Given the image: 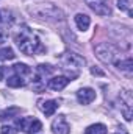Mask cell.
Segmentation results:
<instances>
[{
	"instance_id": "obj_1",
	"label": "cell",
	"mask_w": 133,
	"mask_h": 134,
	"mask_svg": "<svg viewBox=\"0 0 133 134\" xmlns=\"http://www.w3.org/2000/svg\"><path fill=\"white\" fill-rule=\"evenodd\" d=\"M28 13L33 14L34 17L38 19H44V20H61L63 19V11L55 6L53 3H38L33 6H28Z\"/></svg>"
},
{
	"instance_id": "obj_2",
	"label": "cell",
	"mask_w": 133,
	"mask_h": 134,
	"mask_svg": "<svg viewBox=\"0 0 133 134\" xmlns=\"http://www.w3.org/2000/svg\"><path fill=\"white\" fill-rule=\"evenodd\" d=\"M16 42H17V47L21 48V52L25 53V55H33V53H36L39 50V45H41L39 39L27 27H22L21 28L19 34L16 36Z\"/></svg>"
},
{
	"instance_id": "obj_3",
	"label": "cell",
	"mask_w": 133,
	"mask_h": 134,
	"mask_svg": "<svg viewBox=\"0 0 133 134\" xmlns=\"http://www.w3.org/2000/svg\"><path fill=\"white\" fill-rule=\"evenodd\" d=\"M116 55H117V52H116V48L110 42H102V44H99L96 47V56L99 58L102 63H105V64L114 63Z\"/></svg>"
},
{
	"instance_id": "obj_4",
	"label": "cell",
	"mask_w": 133,
	"mask_h": 134,
	"mask_svg": "<svg viewBox=\"0 0 133 134\" xmlns=\"http://www.w3.org/2000/svg\"><path fill=\"white\" fill-rule=\"evenodd\" d=\"M60 61L64 66V69H81V67L86 64L85 58L81 55L75 53V52H64L60 56Z\"/></svg>"
},
{
	"instance_id": "obj_5",
	"label": "cell",
	"mask_w": 133,
	"mask_h": 134,
	"mask_svg": "<svg viewBox=\"0 0 133 134\" xmlns=\"http://www.w3.org/2000/svg\"><path fill=\"white\" fill-rule=\"evenodd\" d=\"M16 123L25 134H36L42 130V123L34 117H22Z\"/></svg>"
},
{
	"instance_id": "obj_6",
	"label": "cell",
	"mask_w": 133,
	"mask_h": 134,
	"mask_svg": "<svg viewBox=\"0 0 133 134\" xmlns=\"http://www.w3.org/2000/svg\"><path fill=\"white\" fill-rule=\"evenodd\" d=\"M86 5L99 16H108L111 14V8H110V0H85Z\"/></svg>"
},
{
	"instance_id": "obj_7",
	"label": "cell",
	"mask_w": 133,
	"mask_h": 134,
	"mask_svg": "<svg viewBox=\"0 0 133 134\" xmlns=\"http://www.w3.org/2000/svg\"><path fill=\"white\" fill-rule=\"evenodd\" d=\"M52 131H53V134H69L70 126H69L64 115H58L52 122Z\"/></svg>"
},
{
	"instance_id": "obj_8",
	"label": "cell",
	"mask_w": 133,
	"mask_h": 134,
	"mask_svg": "<svg viewBox=\"0 0 133 134\" xmlns=\"http://www.w3.org/2000/svg\"><path fill=\"white\" fill-rule=\"evenodd\" d=\"M77 100L80 104H89L96 100V91L91 87H83L77 92Z\"/></svg>"
},
{
	"instance_id": "obj_9",
	"label": "cell",
	"mask_w": 133,
	"mask_h": 134,
	"mask_svg": "<svg viewBox=\"0 0 133 134\" xmlns=\"http://www.w3.org/2000/svg\"><path fill=\"white\" fill-rule=\"evenodd\" d=\"M69 81H70V80H69L67 76H53V78L49 80L47 87L52 89V91H63V89L67 86Z\"/></svg>"
},
{
	"instance_id": "obj_10",
	"label": "cell",
	"mask_w": 133,
	"mask_h": 134,
	"mask_svg": "<svg viewBox=\"0 0 133 134\" xmlns=\"http://www.w3.org/2000/svg\"><path fill=\"white\" fill-rule=\"evenodd\" d=\"M58 106H60V101H58V100L39 101V108H41V111H42V112H44L47 117L53 115V114H55V111L58 109Z\"/></svg>"
},
{
	"instance_id": "obj_11",
	"label": "cell",
	"mask_w": 133,
	"mask_h": 134,
	"mask_svg": "<svg viewBox=\"0 0 133 134\" xmlns=\"http://www.w3.org/2000/svg\"><path fill=\"white\" fill-rule=\"evenodd\" d=\"M74 22H75L77 28H78V30H81V31L88 30V28H89V25H91V19H89V16H86V14H83V13L75 14Z\"/></svg>"
},
{
	"instance_id": "obj_12",
	"label": "cell",
	"mask_w": 133,
	"mask_h": 134,
	"mask_svg": "<svg viewBox=\"0 0 133 134\" xmlns=\"http://www.w3.org/2000/svg\"><path fill=\"white\" fill-rule=\"evenodd\" d=\"M114 66L117 67L119 70H122V72H125L127 75H130L133 70V59L129 56V58H125V59H121V61H114Z\"/></svg>"
},
{
	"instance_id": "obj_13",
	"label": "cell",
	"mask_w": 133,
	"mask_h": 134,
	"mask_svg": "<svg viewBox=\"0 0 133 134\" xmlns=\"http://www.w3.org/2000/svg\"><path fill=\"white\" fill-rule=\"evenodd\" d=\"M6 86H9V87H22V86H25V78H22L19 75H13V76H9L6 80Z\"/></svg>"
},
{
	"instance_id": "obj_14",
	"label": "cell",
	"mask_w": 133,
	"mask_h": 134,
	"mask_svg": "<svg viewBox=\"0 0 133 134\" xmlns=\"http://www.w3.org/2000/svg\"><path fill=\"white\" fill-rule=\"evenodd\" d=\"M19 114H21V108H17V106H11V108L5 109V111L0 114V119H2V120H6V119H13V117L19 115Z\"/></svg>"
},
{
	"instance_id": "obj_15",
	"label": "cell",
	"mask_w": 133,
	"mask_h": 134,
	"mask_svg": "<svg viewBox=\"0 0 133 134\" xmlns=\"http://www.w3.org/2000/svg\"><path fill=\"white\" fill-rule=\"evenodd\" d=\"M85 134H106V126L103 123H96L91 125L85 130Z\"/></svg>"
},
{
	"instance_id": "obj_16",
	"label": "cell",
	"mask_w": 133,
	"mask_h": 134,
	"mask_svg": "<svg viewBox=\"0 0 133 134\" xmlns=\"http://www.w3.org/2000/svg\"><path fill=\"white\" fill-rule=\"evenodd\" d=\"M14 72H16V75H19V76H22V78H25L27 75H30L32 73V70H30V67L27 66V64H22V63H19V64H14Z\"/></svg>"
},
{
	"instance_id": "obj_17",
	"label": "cell",
	"mask_w": 133,
	"mask_h": 134,
	"mask_svg": "<svg viewBox=\"0 0 133 134\" xmlns=\"http://www.w3.org/2000/svg\"><path fill=\"white\" fill-rule=\"evenodd\" d=\"M14 52H13V48H9V47H5V48H2L0 50V59H3V61H9V59H14Z\"/></svg>"
},
{
	"instance_id": "obj_18",
	"label": "cell",
	"mask_w": 133,
	"mask_h": 134,
	"mask_svg": "<svg viewBox=\"0 0 133 134\" xmlns=\"http://www.w3.org/2000/svg\"><path fill=\"white\" fill-rule=\"evenodd\" d=\"M121 100H122V103H124V106H129V108H132V106H133L132 92H130V91H127V89L121 94Z\"/></svg>"
},
{
	"instance_id": "obj_19",
	"label": "cell",
	"mask_w": 133,
	"mask_h": 134,
	"mask_svg": "<svg viewBox=\"0 0 133 134\" xmlns=\"http://www.w3.org/2000/svg\"><path fill=\"white\" fill-rule=\"evenodd\" d=\"M117 8L127 11L129 16H132V0H117Z\"/></svg>"
},
{
	"instance_id": "obj_20",
	"label": "cell",
	"mask_w": 133,
	"mask_h": 134,
	"mask_svg": "<svg viewBox=\"0 0 133 134\" xmlns=\"http://www.w3.org/2000/svg\"><path fill=\"white\" fill-rule=\"evenodd\" d=\"M53 72V67L49 66V64H41V66H38V73L39 75H49V73H52Z\"/></svg>"
},
{
	"instance_id": "obj_21",
	"label": "cell",
	"mask_w": 133,
	"mask_h": 134,
	"mask_svg": "<svg viewBox=\"0 0 133 134\" xmlns=\"http://www.w3.org/2000/svg\"><path fill=\"white\" fill-rule=\"evenodd\" d=\"M0 134H17V130L14 126H9V125H3L0 128Z\"/></svg>"
},
{
	"instance_id": "obj_22",
	"label": "cell",
	"mask_w": 133,
	"mask_h": 134,
	"mask_svg": "<svg viewBox=\"0 0 133 134\" xmlns=\"http://www.w3.org/2000/svg\"><path fill=\"white\" fill-rule=\"evenodd\" d=\"M122 114H124V117H125V120L127 122H130L133 117V112H132V108H129V106H122Z\"/></svg>"
},
{
	"instance_id": "obj_23",
	"label": "cell",
	"mask_w": 133,
	"mask_h": 134,
	"mask_svg": "<svg viewBox=\"0 0 133 134\" xmlns=\"http://www.w3.org/2000/svg\"><path fill=\"white\" fill-rule=\"evenodd\" d=\"M91 73H93V75H99V76H103V75H105V72H103V70H100V69H97L96 66L91 67Z\"/></svg>"
},
{
	"instance_id": "obj_24",
	"label": "cell",
	"mask_w": 133,
	"mask_h": 134,
	"mask_svg": "<svg viewBox=\"0 0 133 134\" xmlns=\"http://www.w3.org/2000/svg\"><path fill=\"white\" fill-rule=\"evenodd\" d=\"M0 80H3V69L0 67Z\"/></svg>"
},
{
	"instance_id": "obj_25",
	"label": "cell",
	"mask_w": 133,
	"mask_h": 134,
	"mask_svg": "<svg viewBox=\"0 0 133 134\" xmlns=\"http://www.w3.org/2000/svg\"><path fill=\"white\" fill-rule=\"evenodd\" d=\"M116 134H127L125 131H121V133H116Z\"/></svg>"
},
{
	"instance_id": "obj_26",
	"label": "cell",
	"mask_w": 133,
	"mask_h": 134,
	"mask_svg": "<svg viewBox=\"0 0 133 134\" xmlns=\"http://www.w3.org/2000/svg\"><path fill=\"white\" fill-rule=\"evenodd\" d=\"M0 22H2V14H0Z\"/></svg>"
}]
</instances>
